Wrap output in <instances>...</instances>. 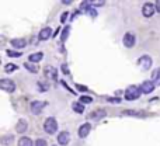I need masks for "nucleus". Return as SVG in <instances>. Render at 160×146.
Here are the masks:
<instances>
[{
    "label": "nucleus",
    "instance_id": "obj_1",
    "mask_svg": "<svg viewBox=\"0 0 160 146\" xmlns=\"http://www.w3.org/2000/svg\"><path fill=\"white\" fill-rule=\"evenodd\" d=\"M142 94L140 91V87L138 86H129L127 90H125V100L128 101H133V100H138Z\"/></svg>",
    "mask_w": 160,
    "mask_h": 146
},
{
    "label": "nucleus",
    "instance_id": "obj_2",
    "mask_svg": "<svg viewBox=\"0 0 160 146\" xmlns=\"http://www.w3.org/2000/svg\"><path fill=\"white\" fill-rule=\"evenodd\" d=\"M44 131L47 133H49V135H53V133L58 131V121L55 120L53 117L47 118L45 122H44Z\"/></svg>",
    "mask_w": 160,
    "mask_h": 146
},
{
    "label": "nucleus",
    "instance_id": "obj_3",
    "mask_svg": "<svg viewBox=\"0 0 160 146\" xmlns=\"http://www.w3.org/2000/svg\"><path fill=\"white\" fill-rule=\"evenodd\" d=\"M0 89L7 91V93H13L16 90V83L11 79H2L0 80Z\"/></svg>",
    "mask_w": 160,
    "mask_h": 146
},
{
    "label": "nucleus",
    "instance_id": "obj_4",
    "mask_svg": "<svg viewBox=\"0 0 160 146\" xmlns=\"http://www.w3.org/2000/svg\"><path fill=\"white\" fill-rule=\"evenodd\" d=\"M152 63H153V60H152V58H150L149 55H143V56H140L139 59H138V66L142 70L150 69V67H152Z\"/></svg>",
    "mask_w": 160,
    "mask_h": 146
},
{
    "label": "nucleus",
    "instance_id": "obj_5",
    "mask_svg": "<svg viewBox=\"0 0 160 146\" xmlns=\"http://www.w3.org/2000/svg\"><path fill=\"white\" fill-rule=\"evenodd\" d=\"M122 42L127 48H132V47H135V44H136V36L133 35L132 33H127L122 38Z\"/></svg>",
    "mask_w": 160,
    "mask_h": 146
},
{
    "label": "nucleus",
    "instance_id": "obj_6",
    "mask_svg": "<svg viewBox=\"0 0 160 146\" xmlns=\"http://www.w3.org/2000/svg\"><path fill=\"white\" fill-rule=\"evenodd\" d=\"M156 11V7H154V4H152V3H145L143 4V7H142V14H143L146 18H149V17H152L153 16V13Z\"/></svg>",
    "mask_w": 160,
    "mask_h": 146
},
{
    "label": "nucleus",
    "instance_id": "obj_7",
    "mask_svg": "<svg viewBox=\"0 0 160 146\" xmlns=\"http://www.w3.org/2000/svg\"><path fill=\"white\" fill-rule=\"evenodd\" d=\"M47 106V103H44V101H32L31 103V113L34 114V115H38V114H41V111L44 110V107Z\"/></svg>",
    "mask_w": 160,
    "mask_h": 146
},
{
    "label": "nucleus",
    "instance_id": "obj_8",
    "mask_svg": "<svg viewBox=\"0 0 160 146\" xmlns=\"http://www.w3.org/2000/svg\"><path fill=\"white\" fill-rule=\"evenodd\" d=\"M154 87H156V86L153 84L152 80H145L143 83L140 84V91H142L143 94H150L154 90Z\"/></svg>",
    "mask_w": 160,
    "mask_h": 146
},
{
    "label": "nucleus",
    "instance_id": "obj_9",
    "mask_svg": "<svg viewBox=\"0 0 160 146\" xmlns=\"http://www.w3.org/2000/svg\"><path fill=\"white\" fill-rule=\"evenodd\" d=\"M44 72H45V77L49 80H56L58 79V70L56 67H53V66H45V69H44Z\"/></svg>",
    "mask_w": 160,
    "mask_h": 146
},
{
    "label": "nucleus",
    "instance_id": "obj_10",
    "mask_svg": "<svg viewBox=\"0 0 160 146\" xmlns=\"http://www.w3.org/2000/svg\"><path fill=\"white\" fill-rule=\"evenodd\" d=\"M51 35H52V28H51V27H45V28H42V30L40 31V34H38V40L47 41L51 38Z\"/></svg>",
    "mask_w": 160,
    "mask_h": 146
},
{
    "label": "nucleus",
    "instance_id": "obj_11",
    "mask_svg": "<svg viewBox=\"0 0 160 146\" xmlns=\"http://www.w3.org/2000/svg\"><path fill=\"white\" fill-rule=\"evenodd\" d=\"M70 142V133L66 132V131H63V132H60L59 135H58V143L62 146L67 145V143Z\"/></svg>",
    "mask_w": 160,
    "mask_h": 146
},
{
    "label": "nucleus",
    "instance_id": "obj_12",
    "mask_svg": "<svg viewBox=\"0 0 160 146\" xmlns=\"http://www.w3.org/2000/svg\"><path fill=\"white\" fill-rule=\"evenodd\" d=\"M90 129H91V125L89 122L83 124V125L79 126V131H77V133H79L80 138H86L89 133H90Z\"/></svg>",
    "mask_w": 160,
    "mask_h": 146
},
{
    "label": "nucleus",
    "instance_id": "obj_13",
    "mask_svg": "<svg viewBox=\"0 0 160 146\" xmlns=\"http://www.w3.org/2000/svg\"><path fill=\"white\" fill-rule=\"evenodd\" d=\"M105 115H107L105 110H96V111H93V113L89 114L87 118H90V120H100V118H104Z\"/></svg>",
    "mask_w": 160,
    "mask_h": 146
},
{
    "label": "nucleus",
    "instance_id": "obj_14",
    "mask_svg": "<svg viewBox=\"0 0 160 146\" xmlns=\"http://www.w3.org/2000/svg\"><path fill=\"white\" fill-rule=\"evenodd\" d=\"M25 45H27V41L24 38H14V40H11V47L17 48V49H23Z\"/></svg>",
    "mask_w": 160,
    "mask_h": 146
},
{
    "label": "nucleus",
    "instance_id": "obj_15",
    "mask_svg": "<svg viewBox=\"0 0 160 146\" xmlns=\"http://www.w3.org/2000/svg\"><path fill=\"white\" fill-rule=\"evenodd\" d=\"M28 129V124H27L25 120H18V122H17L16 125V131L18 133H24L25 131Z\"/></svg>",
    "mask_w": 160,
    "mask_h": 146
},
{
    "label": "nucleus",
    "instance_id": "obj_16",
    "mask_svg": "<svg viewBox=\"0 0 160 146\" xmlns=\"http://www.w3.org/2000/svg\"><path fill=\"white\" fill-rule=\"evenodd\" d=\"M44 58V53L42 52H35V53H31L30 56H28V62L31 63H38L41 62Z\"/></svg>",
    "mask_w": 160,
    "mask_h": 146
},
{
    "label": "nucleus",
    "instance_id": "obj_17",
    "mask_svg": "<svg viewBox=\"0 0 160 146\" xmlns=\"http://www.w3.org/2000/svg\"><path fill=\"white\" fill-rule=\"evenodd\" d=\"M152 82H153L154 86H160V67H156L152 73Z\"/></svg>",
    "mask_w": 160,
    "mask_h": 146
},
{
    "label": "nucleus",
    "instance_id": "obj_18",
    "mask_svg": "<svg viewBox=\"0 0 160 146\" xmlns=\"http://www.w3.org/2000/svg\"><path fill=\"white\" fill-rule=\"evenodd\" d=\"M24 67H25L30 73H34V75L38 73V70H40V67H38L37 63H31V62H25L24 63Z\"/></svg>",
    "mask_w": 160,
    "mask_h": 146
},
{
    "label": "nucleus",
    "instance_id": "obj_19",
    "mask_svg": "<svg viewBox=\"0 0 160 146\" xmlns=\"http://www.w3.org/2000/svg\"><path fill=\"white\" fill-rule=\"evenodd\" d=\"M124 115H133V117H145L146 113L145 111H138V110H127V111H124Z\"/></svg>",
    "mask_w": 160,
    "mask_h": 146
},
{
    "label": "nucleus",
    "instance_id": "obj_20",
    "mask_svg": "<svg viewBox=\"0 0 160 146\" xmlns=\"http://www.w3.org/2000/svg\"><path fill=\"white\" fill-rule=\"evenodd\" d=\"M72 108H73L74 113L77 114H83L84 113V104H82L80 101H74L73 104H72Z\"/></svg>",
    "mask_w": 160,
    "mask_h": 146
},
{
    "label": "nucleus",
    "instance_id": "obj_21",
    "mask_svg": "<svg viewBox=\"0 0 160 146\" xmlns=\"http://www.w3.org/2000/svg\"><path fill=\"white\" fill-rule=\"evenodd\" d=\"M18 146H32V140L28 136H21L18 139Z\"/></svg>",
    "mask_w": 160,
    "mask_h": 146
},
{
    "label": "nucleus",
    "instance_id": "obj_22",
    "mask_svg": "<svg viewBox=\"0 0 160 146\" xmlns=\"http://www.w3.org/2000/svg\"><path fill=\"white\" fill-rule=\"evenodd\" d=\"M69 34H70V27L67 25V27H65L63 31H62V36H60V41H62V42H65V41L67 40Z\"/></svg>",
    "mask_w": 160,
    "mask_h": 146
},
{
    "label": "nucleus",
    "instance_id": "obj_23",
    "mask_svg": "<svg viewBox=\"0 0 160 146\" xmlns=\"http://www.w3.org/2000/svg\"><path fill=\"white\" fill-rule=\"evenodd\" d=\"M80 103H82V104H90V103H93V97H90V96H82V97H80Z\"/></svg>",
    "mask_w": 160,
    "mask_h": 146
},
{
    "label": "nucleus",
    "instance_id": "obj_24",
    "mask_svg": "<svg viewBox=\"0 0 160 146\" xmlns=\"http://www.w3.org/2000/svg\"><path fill=\"white\" fill-rule=\"evenodd\" d=\"M4 70H6V73H11V72H14V70H17V65H14V63H9V65L4 66Z\"/></svg>",
    "mask_w": 160,
    "mask_h": 146
},
{
    "label": "nucleus",
    "instance_id": "obj_25",
    "mask_svg": "<svg viewBox=\"0 0 160 146\" xmlns=\"http://www.w3.org/2000/svg\"><path fill=\"white\" fill-rule=\"evenodd\" d=\"M37 87H38V90H40V91H47V90L49 89V86H48L47 83H42V82H38Z\"/></svg>",
    "mask_w": 160,
    "mask_h": 146
},
{
    "label": "nucleus",
    "instance_id": "obj_26",
    "mask_svg": "<svg viewBox=\"0 0 160 146\" xmlns=\"http://www.w3.org/2000/svg\"><path fill=\"white\" fill-rule=\"evenodd\" d=\"M7 56H10V58H20L23 53L21 52H16V51H7Z\"/></svg>",
    "mask_w": 160,
    "mask_h": 146
},
{
    "label": "nucleus",
    "instance_id": "obj_27",
    "mask_svg": "<svg viewBox=\"0 0 160 146\" xmlns=\"http://www.w3.org/2000/svg\"><path fill=\"white\" fill-rule=\"evenodd\" d=\"M104 3H105L104 0H91V2H90V6H91V7H98V6H103Z\"/></svg>",
    "mask_w": 160,
    "mask_h": 146
},
{
    "label": "nucleus",
    "instance_id": "obj_28",
    "mask_svg": "<svg viewBox=\"0 0 160 146\" xmlns=\"http://www.w3.org/2000/svg\"><path fill=\"white\" fill-rule=\"evenodd\" d=\"M35 146H48V143H47V140H45V139L40 138V139L35 140Z\"/></svg>",
    "mask_w": 160,
    "mask_h": 146
},
{
    "label": "nucleus",
    "instance_id": "obj_29",
    "mask_svg": "<svg viewBox=\"0 0 160 146\" xmlns=\"http://www.w3.org/2000/svg\"><path fill=\"white\" fill-rule=\"evenodd\" d=\"M13 139H14V138H13V135H11V136H4V145H10V143H13Z\"/></svg>",
    "mask_w": 160,
    "mask_h": 146
},
{
    "label": "nucleus",
    "instance_id": "obj_30",
    "mask_svg": "<svg viewBox=\"0 0 160 146\" xmlns=\"http://www.w3.org/2000/svg\"><path fill=\"white\" fill-rule=\"evenodd\" d=\"M107 101H108V103H121V98H117V97H108Z\"/></svg>",
    "mask_w": 160,
    "mask_h": 146
},
{
    "label": "nucleus",
    "instance_id": "obj_31",
    "mask_svg": "<svg viewBox=\"0 0 160 146\" xmlns=\"http://www.w3.org/2000/svg\"><path fill=\"white\" fill-rule=\"evenodd\" d=\"M76 89L79 90V91H83V93H86V91H89V89H87L86 86H82V84H76Z\"/></svg>",
    "mask_w": 160,
    "mask_h": 146
},
{
    "label": "nucleus",
    "instance_id": "obj_32",
    "mask_svg": "<svg viewBox=\"0 0 160 146\" xmlns=\"http://www.w3.org/2000/svg\"><path fill=\"white\" fill-rule=\"evenodd\" d=\"M67 17H69V13H67V11H65V13L62 14V17H60V21H62V23H65Z\"/></svg>",
    "mask_w": 160,
    "mask_h": 146
},
{
    "label": "nucleus",
    "instance_id": "obj_33",
    "mask_svg": "<svg viewBox=\"0 0 160 146\" xmlns=\"http://www.w3.org/2000/svg\"><path fill=\"white\" fill-rule=\"evenodd\" d=\"M62 70H63L65 75H69V73H70V70H69V67H67V65H62Z\"/></svg>",
    "mask_w": 160,
    "mask_h": 146
},
{
    "label": "nucleus",
    "instance_id": "obj_34",
    "mask_svg": "<svg viewBox=\"0 0 160 146\" xmlns=\"http://www.w3.org/2000/svg\"><path fill=\"white\" fill-rule=\"evenodd\" d=\"M87 14H89V16H93V17H97V11L94 10L93 7H91L90 10H89V13H87Z\"/></svg>",
    "mask_w": 160,
    "mask_h": 146
},
{
    "label": "nucleus",
    "instance_id": "obj_35",
    "mask_svg": "<svg viewBox=\"0 0 160 146\" xmlns=\"http://www.w3.org/2000/svg\"><path fill=\"white\" fill-rule=\"evenodd\" d=\"M154 7H156V11H159V13H160V0H157V2H156Z\"/></svg>",
    "mask_w": 160,
    "mask_h": 146
},
{
    "label": "nucleus",
    "instance_id": "obj_36",
    "mask_svg": "<svg viewBox=\"0 0 160 146\" xmlns=\"http://www.w3.org/2000/svg\"><path fill=\"white\" fill-rule=\"evenodd\" d=\"M62 3H63V4H70V3H72V2H70V0H63Z\"/></svg>",
    "mask_w": 160,
    "mask_h": 146
},
{
    "label": "nucleus",
    "instance_id": "obj_37",
    "mask_svg": "<svg viewBox=\"0 0 160 146\" xmlns=\"http://www.w3.org/2000/svg\"><path fill=\"white\" fill-rule=\"evenodd\" d=\"M53 146H56V145H53Z\"/></svg>",
    "mask_w": 160,
    "mask_h": 146
}]
</instances>
